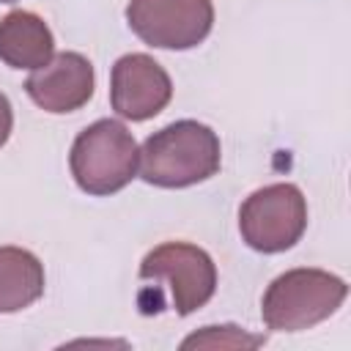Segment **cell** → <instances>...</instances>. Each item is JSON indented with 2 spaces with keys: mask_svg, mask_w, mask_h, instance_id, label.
<instances>
[{
  "mask_svg": "<svg viewBox=\"0 0 351 351\" xmlns=\"http://www.w3.org/2000/svg\"><path fill=\"white\" fill-rule=\"evenodd\" d=\"M173 99L170 74L145 52H129L115 60L110 74V104L126 121H148Z\"/></svg>",
  "mask_w": 351,
  "mask_h": 351,
  "instance_id": "52a82bcc",
  "label": "cell"
},
{
  "mask_svg": "<svg viewBox=\"0 0 351 351\" xmlns=\"http://www.w3.org/2000/svg\"><path fill=\"white\" fill-rule=\"evenodd\" d=\"M44 293V266L22 247H0V313H19Z\"/></svg>",
  "mask_w": 351,
  "mask_h": 351,
  "instance_id": "30bf717a",
  "label": "cell"
},
{
  "mask_svg": "<svg viewBox=\"0 0 351 351\" xmlns=\"http://www.w3.org/2000/svg\"><path fill=\"white\" fill-rule=\"evenodd\" d=\"M137 159L140 148L132 132L115 118H101L77 134L69 167L82 192L104 197L121 192L137 176Z\"/></svg>",
  "mask_w": 351,
  "mask_h": 351,
  "instance_id": "3957f363",
  "label": "cell"
},
{
  "mask_svg": "<svg viewBox=\"0 0 351 351\" xmlns=\"http://www.w3.org/2000/svg\"><path fill=\"white\" fill-rule=\"evenodd\" d=\"M263 346V335H250L233 324L225 326H203L200 332L189 335L181 348H255Z\"/></svg>",
  "mask_w": 351,
  "mask_h": 351,
  "instance_id": "8fae6325",
  "label": "cell"
},
{
  "mask_svg": "<svg viewBox=\"0 0 351 351\" xmlns=\"http://www.w3.org/2000/svg\"><path fill=\"white\" fill-rule=\"evenodd\" d=\"M137 277L143 282L165 285L176 315H192L217 291V266L211 255L189 241H165L154 247L143 258Z\"/></svg>",
  "mask_w": 351,
  "mask_h": 351,
  "instance_id": "277c9868",
  "label": "cell"
},
{
  "mask_svg": "<svg viewBox=\"0 0 351 351\" xmlns=\"http://www.w3.org/2000/svg\"><path fill=\"white\" fill-rule=\"evenodd\" d=\"M346 280L324 269H291L271 280L261 302V318L271 332H302L340 310Z\"/></svg>",
  "mask_w": 351,
  "mask_h": 351,
  "instance_id": "7a4b0ae2",
  "label": "cell"
},
{
  "mask_svg": "<svg viewBox=\"0 0 351 351\" xmlns=\"http://www.w3.org/2000/svg\"><path fill=\"white\" fill-rule=\"evenodd\" d=\"M307 228V200L296 184H269L255 189L239 208V233L255 252L274 255L291 250Z\"/></svg>",
  "mask_w": 351,
  "mask_h": 351,
  "instance_id": "5b68a950",
  "label": "cell"
},
{
  "mask_svg": "<svg viewBox=\"0 0 351 351\" xmlns=\"http://www.w3.org/2000/svg\"><path fill=\"white\" fill-rule=\"evenodd\" d=\"M11 129H14V110H11V101L5 99V93H0V148L8 143Z\"/></svg>",
  "mask_w": 351,
  "mask_h": 351,
  "instance_id": "7c38bea8",
  "label": "cell"
},
{
  "mask_svg": "<svg viewBox=\"0 0 351 351\" xmlns=\"http://www.w3.org/2000/svg\"><path fill=\"white\" fill-rule=\"evenodd\" d=\"M222 165L219 137L197 121H176L154 132L137 159V173L145 184L162 189H184L217 176Z\"/></svg>",
  "mask_w": 351,
  "mask_h": 351,
  "instance_id": "6da1fadb",
  "label": "cell"
},
{
  "mask_svg": "<svg viewBox=\"0 0 351 351\" xmlns=\"http://www.w3.org/2000/svg\"><path fill=\"white\" fill-rule=\"evenodd\" d=\"M132 33L156 49H192L214 27L211 0H129Z\"/></svg>",
  "mask_w": 351,
  "mask_h": 351,
  "instance_id": "8992f818",
  "label": "cell"
},
{
  "mask_svg": "<svg viewBox=\"0 0 351 351\" xmlns=\"http://www.w3.org/2000/svg\"><path fill=\"white\" fill-rule=\"evenodd\" d=\"M0 3H14V0H0Z\"/></svg>",
  "mask_w": 351,
  "mask_h": 351,
  "instance_id": "4fadbf2b",
  "label": "cell"
},
{
  "mask_svg": "<svg viewBox=\"0 0 351 351\" xmlns=\"http://www.w3.org/2000/svg\"><path fill=\"white\" fill-rule=\"evenodd\" d=\"M96 74L85 55L80 52H58L49 63L30 71L25 80L27 96L47 112L63 115L85 107L93 96Z\"/></svg>",
  "mask_w": 351,
  "mask_h": 351,
  "instance_id": "ba28073f",
  "label": "cell"
},
{
  "mask_svg": "<svg viewBox=\"0 0 351 351\" xmlns=\"http://www.w3.org/2000/svg\"><path fill=\"white\" fill-rule=\"evenodd\" d=\"M55 55L49 25L33 11H11L0 19V60L11 69L36 71Z\"/></svg>",
  "mask_w": 351,
  "mask_h": 351,
  "instance_id": "9c48e42d",
  "label": "cell"
}]
</instances>
